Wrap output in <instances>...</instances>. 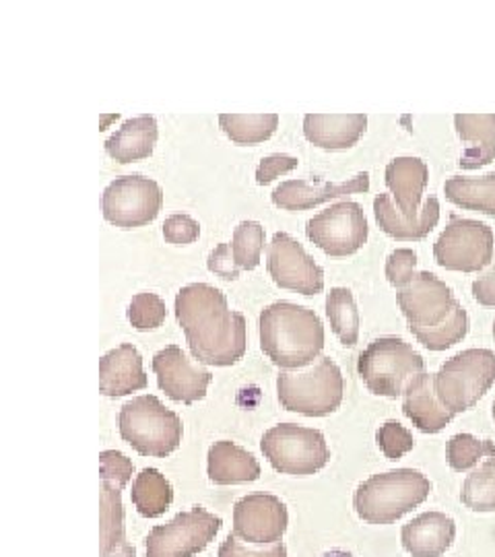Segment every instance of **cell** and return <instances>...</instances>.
<instances>
[{
    "instance_id": "obj_1",
    "label": "cell",
    "mask_w": 495,
    "mask_h": 557,
    "mask_svg": "<svg viewBox=\"0 0 495 557\" xmlns=\"http://www.w3.org/2000/svg\"><path fill=\"white\" fill-rule=\"evenodd\" d=\"M174 310L198 363L227 368L244 358L246 319L230 310L221 289L190 283L180 289Z\"/></svg>"
},
{
    "instance_id": "obj_2",
    "label": "cell",
    "mask_w": 495,
    "mask_h": 557,
    "mask_svg": "<svg viewBox=\"0 0 495 557\" xmlns=\"http://www.w3.org/2000/svg\"><path fill=\"white\" fill-rule=\"evenodd\" d=\"M260 349L281 370H299L322 354L324 324L317 312L275 301L260 312Z\"/></svg>"
},
{
    "instance_id": "obj_3",
    "label": "cell",
    "mask_w": 495,
    "mask_h": 557,
    "mask_svg": "<svg viewBox=\"0 0 495 557\" xmlns=\"http://www.w3.org/2000/svg\"><path fill=\"white\" fill-rule=\"evenodd\" d=\"M432 492V481L416 469H396L363 481L354 506L368 524H393L421 506Z\"/></svg>"
},
{
    "instance_id": "obj_4",
    "label": "cell",
    "mask_w": 495,
    "mask_h": 557,
    "mask_svg": "<svg viewBox=\"0 0 495 557\" xmlns=\"http://www.w3.org/2000/svg\"><path fill=\"white\" fill-rule=\"evenodd\" d=\"M120 436L140 457H170L182 442V419L158 397L143 395L128 400L119 416Z\"/></svg>"
},
{
    "instance_id": "obj_5",
    "label": "cell",
    "mask_w": 495,
    "mask_h": 557,
    "mask_svg": "<svg viewBox=\"0 0 495 557\" xmlns=\"http://www.w3.org/2000/svg\"><path fill=\"white\" fill-rule=\"evenodd\" d=\"M345 393L343 372L331 358H322L306 372H281L279 403L283 409L306 418H326L335 413Z\"/></svg>"
},
{
    "instance_id": "obj_6",
    "label": "cell",
    "mask_w": 495,
    "mask_h": 557,
    "mask_svg": "<svg viewBox=\"0 0 495 557\" xmlns=\"http://www.w3.org/2000/svg\"><path fill=\"white\" fill-rule=\"evenodd\" d=\"M423 372L425 359L403 338H376L357 359V374L378 397L405 395L409 382Z\"/></svg>"
},
{
    "instance_id": "obj_7",
    "label": "cell",
    "mask_w": 495,
    "mask_h": 557,
    "mask_svg": "<svg viewBox=\"0 0 495 557\" xmlns=\"http://www.w3.org/2000/svg\"><path fill=\"white\" fill-rule=\"evenodd\" d=\"M495 384L492 349H467L448 359L436 374V393L450 413L473 409Z\"/></svg>"
},
{
    "instance_id": "obj_8",
    "label": "cell",
    "mask_w": 495,
    "mask_h": 557,
    "mask_svg": "<svg viewBox=\"0 0 495 557\" xmlns=\"http://www.w3.org/2000/svg\"><path fill=\"white\" fill-rule=\"evenodd\" d=\"M260 450L275 471L294 478L314 475L331 460L324 434L296 423H281L264 432Z\"/></svg>"
},
{
    "instance_id": "obj_9",
    "label": "cell",
    "mask_w": 495,
    "mask_h": 557,
    "mask_svg": "<svg viewBox=\"0 0 495 557\" xmlns=\"http://www.w3.org/2000/svg\"><path fill=\"white\" fill-rule=\"evenodd\" d=\"M494 230L475 220H453L434 244V259L446 271L479 273L494 260Z\"/></svg>"
},
{
    "instance_id": "obj_10",
    "label": "cell",
    "mask_w": 495,
    "mask_h": 557,
    "mask_svg": "<svg viewBox=\"0 0 495 557\" xmlns=\"http://www.w3.org/2000/svg\"><path fill=\"white\" fill-rule=\"evenodd\" d=\"M306 236L329 257H351L368 242L370 225L359 202L341 200L308 221Z\"/></svg>"
},
{
    "instance_id": "obj_11",
    "label": "cell",
    "mask_w": 495,
    "mask_h": 557,
    "mask_svg": "<svg viewBox=\"0 0 495 557\" xmlns=\"http://www.w3.org/2000/svg\"><path fill=\"white\" fill-rule=\"evenodd\" d=\"M163 207V190L156 180L122 176L110 182L101 197L103 218L120 230H135L156 221Z\"/></svg>"
},
{
    "instance_id": "obj_12",
    "label": "cell",
    "mask_w": 495,
    "mask_h": 557,
    "mask_svg": "<svg viewBox=\"0 0 495 557\" xmlns=\"http://www.w3.org/2000/svg\"><path fill=\"white\" fill-rule=\"evenodd\" d=\"M223 520L195 506L193 510L180 512L168 524L156 527L145 541L147 557H193L205 552L207 545L218 537Z\"/></svg>"
},
{
    "instance_id": "obj_13",
    "label": "cell",
    "mask_w": 495,
    "mask_h": 557,
    "mask_svg": "<svg viewBox=\"0 0 495 557\" xmlns=\"http://www.w3.org/2000/svg\"><path fill=\"white\" fill-rule=\"evenodd\" d=\"M269 275L281 289L317 296L324 289V269L306 248L285 232H277L267 250Z\"/></svg>"
},
{
    "instance_id": "obj_14",
    "label": "cell",
    "mask_w": 495,
    "mask_h": 557,
    "mask_svg": "<svg viewBox=\"0 0 495 557\" xmlns=\"http://www.w3.org/2000/svg\"><path fill=\"white\" fill-rule=\"evenodd\" d=\"M396 301L409 329H434L453 314L458 304L453 289L430 271L417 273L416 278L398 289Z\"/></svg>"
},
{
    "instance_id": "obj_15",
    "label": "cell",
    "mask_w": 495,
    "mask_h": 557,
    "mask_svg": "<svg viewBox=\"0 0 495 557\" xmlns=\"http://www.w3.org/2000/svg\"><path fill=\"white\" fill-rule=\"evenodd\" d=\"M289 524L287 506L271 494H252L234 506V535L250 545L279 543Z\"/></svg>"
},
{
    "instance_id": "obj_16",
    "label": "cell",
    "mask_w": 495,
    "mask_h": 557,
    "mask_svg": "<svg viewBox=\"0 0 495 557\" xmlns=\"http://www.w3.org/2000/svg\"><path fill=\"white\" fill-rule=\"evenodd\" d=\"M153 372L158 376L159 388L172 400L184 405L202 400L213 382V374L188 358L178 345H170L156 354Z\"/></svg>"
},
{
    "instance_id": "obj_17",
    "label": "cell",
    "mask_w": 495,
    "mask_h": 557,
    "mask_svg": "<svg viewBox=\"0 0 495 557\" xmlns=\"http://www.w3.org/2000/svg\"><path fill=\"white\" fill-rule=\"evenodd\" d=\"M370 190V174L359 172L347 182H324V180H287L279 184L273 193V202L285 211H308L331 199L347 195H361Z\"/></svg>"
},
{
    "instance_id": "obj_18",
    "label": "cell",
    "mask_w": 495,
    "mask_h": 557,
    "mask_svg": "<svg viewBox=\"0 0 495 557\" xmlns=\"http://www.w3.org/2000/svg\"><path fill=\"white\" fill-rule=\"evenodd\" d=\"M149 380L135 345H120L99 359V391L106 397H126L147 388Z\"/></svg>"
},
{
    "instance_id": "obj_19",
    "label": "cell",
    "mask_w": 495,
    "mask_h": 557,
    "mask_svg": "<svg viewBox=\"0 0 495 557\" xmlns=\"http://www.w3.org/2000/svg\"><path fill=\"white\" fill-rule=\"evenodd\" d=\"M374 218L386 236L400 242H417L434 232L440 221V200L430 197L423 202L417 218H407L400 213L391 195H378L374 199Z\"/></svg>"
},
{
    "instance_id": "obj_20",
    "label": "cell",
    "mask_w": 495,
    "mask_h": 557,
    "mask_svg": "<svg viewBox=\"0 0 495 557\" xmlns=\"http://www.w3.org/2000/svg\"><path fill=\"white\" fill-rule=\"evenodd\" d=\"M403 411L423 434H437L455 419L437 397L436 374L425 372L409 382L403 395Z\"/></svg>"
},
{
    "instance_id": "obj_21",
    "label": "cell",
    "mask_w": 495,
    "mask_h": 557,
    "mask_svg": "<svg viewBox=\"0 0 495 557\" xmlns=\"http://www.w3.org/2000/svg\"><path fill=\"white\" fill-rule=\"evenodd\" d=\"M455 537V520L444 512L419 515L400 531L403 547L413 557L444 556L453 547Z\"/></svg>"
},
{
    "instance_id": "obj_22",
    "label": "cell",
    "mask_w": 495,
    "mask_h": 557,
    "mask_svg": "<svg viewBox=\"0 0 495 557\" xmlns=\"http://www.w3.org/2000/svg\"><path fill=\"white\" fill-rule=\"evenodd\" d=\"M366 131V114H308L304 119V137L326 151L351 149Z\"/></svg>"
},
{
    "instance_id": "obj_23",
    "label": "cell",
    "mask_w": 495,
    "mask_h": 557,
    "mask_svg": "<svg viewBox=\"0 0 495 557\" xmlns=\"http://www.w3.org/2000/svg\"><path fill=\"white\" fill-rule=\"evenodd\" d=\"M384 180L400 213L407 218H417L421 211L423 190L430 180L428 163L419 158H396L386 165Z\"/></svg>"
},
{
    "instance_id": "obj_24",
    "label": "cell",
    "mask_w": 495,
    "mask_h": 557,
    "mask_svg": "<svg viewBox=\"0 0 495 557\" xmlns=\"http://www.w3.org/2000/svg\"><path fill=\"white\" fill-rule=\"evenodd\" d=\"M207 475L218 485L252 483L260 478V465L255 455L230 440H219L209 448Z\"/></svg>"
},
{
    "instance_id": "obj_25",
    "label": "cell",
    "mask_w": 495,
    "mask_h": 557,
    "mask_svg": "<svg viewBox=\"0 0 495 557\" xmlns=\"http://www.w3.org/2000/svg\"><path fill=\"white\" fill-rule=\"evenodd\" d=\"M158 120L149 114L126 120L119 131L106 140V153L119 163L147 160L158 145Z\"/></svg>"
},
{
    "instance_id": "obj_26",
    "label": "cell",
    "mask_w": 495,
    "mask_h": 557,
    "mask_svg": "<svg viewBox=\"0 0 495 557\" xmlns=\"http://www.w3.org/2000/svg\"><path fill=\"white\" fill-rule=\"evenodd\" d=\"M455 128L467 143L458 161L462 170H479L495 161V114H456Z\"/></svg>"
},
{
    "instance_id": "obj_27",
    "label": "cell",
    "mask_w": 495,
    "mask_h": 557,
    "mask_svg": "<svg viewBox=\"0 0 495 557\" xmlns=\"http://www.w3.org/2000/svg\"><path fill=\"white\" fill-rule=\"evenodd\" d=\"M101 557H137L135 547L126 541L122 487L101 481Z\"/></svg>"
},
{
    "instance_id": "obj_28",
    "label": "cell",
    "mask_w": 495,
    "mask_h": 557,
    "mask_svg": "<svg viewBox=\"0 0 495 557\" xmlns=\"http://www.w3.org/2000/svg\"><path fill=\"white\" fill-rule=\"evenodd\" d=\"M444 195L465 211H477L495 218V174H485L479 178L453 176L444 184Z\"/></svg>"
},
{
    "instance_id": "obj_29",
    "label": "cell",
    "mask_w": 495,
    "mask_h": 557,
    "mask_svg": "<svg viewBox=\"0 0 495 557\" xmlns=\"http://www.w3.org/2000/svg\"><path fill=\"white\" fill-rule=\"evenodd\" d=\"M131 499L140 517L159 518L170 510L174 502V490L158 469H143L133 483Z\"/></svg>"
},
{
    "instance_id": "obj_30",
    "label": "cell",
    "mask_w": 495,
    "mask_h": 557,
    "mask_svg": "<svg viewBox=\"0 0 495 557\" xmlns=\"http://www.w3.org/2000/svg\"><path fill=\"white\" fill-rule=\"evenodd\" d=\"M326 317L341 343L345 347H356L359 341V310L351 289L333 287L326 294Z\"/></svg>"
},
{
    "instance_id": "obj_31",
    "label": "cell",
    "mask_w": 495,
    "mask_h": 557,
    "mask_svg": "<svg viewBox=\"0 0 495 557\" xmlns=\"http://www.w3.org/2000/svg\"><path fill=\"white\" fill-rule=\"evenodd\" d=\"M219 126L238 145H258L279 128V114H221Z\"/></svg>"
},
{
    "instance_id": "obj_32",
    "label": "cell",
    "mask_w": 495,
    "mask_h": 557,
    "mask_svg": "<svg viewBox=\"0 0 495 557\" xmlns=\"http://www.w3.org/2000/svg\"><path fill=\"white\" fill-rule=\"evenodd\" d=\"M471 322L467 310L456 304L453 314L444 320L440 326L434 329H411V333L416 335L417 341L430 349V351H446L450 347H455L456 343H460L462 338L469 335Z\"/></svg>"
},
{
    "instance_id": "obj_33",
    "label": "cell",
    "mask_w": 495,
    "mask_h": 557,
    "mask_svg": "<svg viewBox=\"0 0 495 557\" xmlns=\"http://www.w3.org/2000/svg\"><path fill=\"white\" fill-rule=\"evenodd\" d=\"M460 502L473 512H495V457L465 479Z\"/></svg>"
},
{
    "instance_id": "obj_34",
    "label": "cell",
    "mask_w": 495,
    "mask_h": 557,
    "mask_svg": "<svg viewBox=\"0 0 495 557\" xmlns=\"http://www.w3.org/2000/svg\"><path fill=\"white\" fill-rule=\"evenodd\" d=\"M495 457L494 440H479L471 434H456L446 444V458L456 473L473 469L481 458Z\"/></svg>"
},
{
    "instance_id": "obj_35",
    "label": "cell",
    "mask_w": 495,
    "mask_h": 557,
    "mask_svg": "<svg viewBox=\"0 0 495 557\" xmlns=\"http://www.w3.org/2000/svg\"><path fill=\"white\" fill-rule=\"evenodd\" d=\"M264 248V227L258 221H242L232 239V250L239 271H255Z\"/></svg>"
},
{
    "instance_id": "obj_36",
    "label": "cell",
    "mask_w": 495,
    "mask_h": 557,
    "mask_svg": "<svg viewBox=\"0 0 495 557\" xmlns=\"http://www.w3.org/2000/svg\"><path fill=\"white\" fill-rule=\"evenodd\" d=\"M126 317L137 331H153L165 322L168 308H165V301L159 298L158 294L143 292L131 301Z\"/></svg>"
},
{
    "instance_id": "obj_37",
    "label": "cell",
    "mask_w": 495,
    "mask_h": 557,
    "mask_svg": "<svg viewBox=\"0 0 495 557\" xmlns=\"http://www.w3.org/2000/svg\"><path fill=\"white\" fill-rule=\"evenodd\" d=\"M376 442L380 450L388 460H398L416 448L413 434L398 421H386L384 425H380L376 432Z\"/></svg>"
},
{
    "instance_id": "obj_38",
    "label": "cell",
    "mask_w": 495,
    "mask_h": 557,
    "mask_svg": "<svg viewBox=\"0 0 495 557\" xmlns=\"http://www.w3.org/2000/svg\"><path fill=\"white\" fill-rule=\"evenodd\" d=\"M416 250H411V248H396L395 252H391L388 259H386V278H388V283L393 287L403 289V287H407L416 278Z\"/></svg>"
},
{
    "instance_id": "obj_39",
    "label": "cell",
    "mask_w": 495,
    "mask_h": 557,
    "mask_svg": "<svg viewBox=\"0 0 495 557\" xmlns=\"http://www.w3.org/2000/svg\"><path fill=\"white\" fill-rule=\"evenodd\" d=\"M101 481H110L119 487H126V483L133 478L135 473V465L128 457H124L119 450H103L101 457Z\"/></svg>"
},
{
    "instance_id": "obj_40",
    "label": "cell",
    "mask_w": 495,
    "mask_h": 557,
    "mask_svg": "<svg viewBox=\"0 0 495 557\" xmlns=\"http://www.w3.org/2000/svg\"><path fill=\"white\" fill-rule=\"evenodd\" d=\"M219 557H287V547L281 541L273 543L271 547H250L236 535H230L221 543Z\"/></svg>"
},
{
    "instance_id": "obj_41",
    "label": "cell",
    "mask_w": 495,
    "mask_h": 557,
    "mask_svg": "<svg viewBox=\"0 0 495 557\" xmlns=\"http://www.w3.org/2000/svg\"><path fill=\"white\" fill-rule=\"evenodd\" d=\"M198 236H200V225L190 215L176 213L163 223V238L174 246H188L197 242Z\"/></svg>"
},
{
    "instance_id": "obj_42",
    "label": "cell",
    "mask_w": 495,
    "mask_h": 557,
    "mask_svg": "<svg viewBox=\"0 0 495 557\" xmlns=\"http://www.w3.org/2000/svg\"><path fill=\"white\" fill-rule=\"evenodd\" d=\"M297 163H299L297 158L283 156V153H275V156L262 158L257 168V182L260 186H267V184H271V182L279 178V176L289 174L292 170H296Z\"/></svg>"
},
{
    "instance_id": "obj_43",
    "label": "cell",
    "mask_w": 495,
    "mask_h": 557,
    "mask_svg": "<svg viewBox=\"0 0 495 557\" xmlns=\"http://www.w3.org/2000/svg\"><path fill=\"white\" fill-rule=\"evenodd\" d=\"M207 267L211 273H215L218 277L225 278V281H236L239 277L238 264L234 259V250L230 244H219L218 248L209 255Z\"/></svg>"
},
{
    "instance_id": "obj_44",
    "label": "cell",
    "mask_w": 495,
    "mask_h": 557,
    "mask_svg": "<svg viewBox=\"0 0 495 557\" xmlns=\"http://www.w3.org/2000/svg\"><path fill=\"white\" fill-rule=\"evenodd\" d=\"M473 298L487 308H495V264L473 283Z\"/></svg>"
},
{
    "instance_id": "obj_45",
    "label": "cell",
    "mask_w": 495,
    "mask_h": 557,
    "mask_svg": "<svg viewBox=\"0 0 495 557\" xmlns=\"http://www.w3.org/2000/svg\"><path fill=\"white\" fill-rule=\"evenodd\" d=\"M119 119H120L119 112H116V114H112V116H101V119H99V131H106V128H108V124H110V122H114V120H119Z\"/></svg>"
},
{
    "instance_id": "obj_46",
    "label": "cell",
    "mask_w": 495,
    "mask_h": 557,
    "mask_svg": "<svg viewBox=\"0 0 495 557\" xmlns=\"http://www.w3.org/2000/svg\"><path fill=\"white\" fill-rule=\"evenodd\" d=\"M494 419H495V403H494Z\"/></svg>"
},
{
    "instance_id": "obj_47",
    "label": "cell",
    "mask_w": 495,
    "mask_h": 557,
    "mask_svg": "<svg viewBox=\"0 0 495 557\" xmlns=\"http://www.w3.org/2000/svg\"><path fill=\"white\" fill-rule=\"evenodd\" d=\"M494 337H495V324H494Z\"/></svg>"
}]
</instances>
